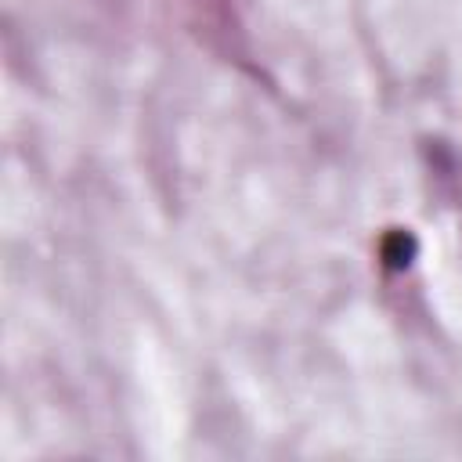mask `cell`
<instances>
[{
	"instance_id": "6da1fadb",
	"label": "cell",
	"mask_w": 462,
	"mask_h": 462,
	"mask_svg": "<svg viewBox=\"0 0 462 462\" xmlns=\"http://www.w3.org/2000/svg\"><path fill=\"white\" fill-rule=\"evenodd\" d=\"M411 256H415V238H411L408 231L386 235V242H383V260H386L390 267H408Z\"/></svg>"
}]
</instances>
